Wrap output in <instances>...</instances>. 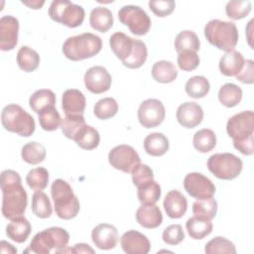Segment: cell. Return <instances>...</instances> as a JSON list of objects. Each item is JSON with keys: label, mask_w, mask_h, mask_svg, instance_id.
Listing matches in <instances>:
<instances>
[{"label": "cell", "mask_w": 254, "mask_h": 254, "mask_svg": "<svg viewBox=\"0 0 254 254\" xmlns=\"http://www.w3.org/2000/svg\"><path fill=\"white\" fill-rule=\"evenodd\" d=\"M2 214L7 219L22 216L28 204V195L19 174L13 170L1 173Z\"/></svg>", "instance_id": "cell-1"}, {"label": "cell", "mask_w": 254, "mask_h": 254, "mask_svg": "<svg viewBox=\"0 0 254 254\" xmlns=\"http://www.w3.org/2000/svg\"><path fill=\"white\" fill-rule=\"evenodd\" d=\"M109 46L114 55L128 68H139L147 60L148 51L146 44L122 32H116L111 35Z\"/></svg>", "instance_id": "cell-2"}, {"label": "cell", "mask_w": 254, "mask_h": 254, "mask_svg": "<svg viewBox=\"0 0 254 254\" xmlns=\"http://www.w3.org/2000/svg\"><path fill=\"white\" fill-rule=\"evenodd\" d=\"M68 241L69 234L64 228L49 227L38 232L24 252L37 254L62 253L66 248Z\"/></svg>", "instance_id": "cell-3"}, {"label": "cell", "mask_w": 254, "mask_h": 254, "mask_svg": "<svg viewBox=\"0 0 254 254\" xmlns=\"http://www.w3.org/2000/svg\"><path fill=\"white\" fill-rule=\"evenodd\" d=\"M101 48L100 37L92 33H83L67 38L63 45V53L66 59L76 62L94 57Z\"/></svg>", "instance_id": "cell-4"}, {"label": "cell", "mask_w": 254, "mask_h": 254, "mask_svg": "<svg viewBox=\"0 0 254 254\" xmlns=\"http://www.w3.org/2000/svg\"><path fill=\"white\" fill-rule=\"evenodd\" d=\"M56 214L62 219H71L79 212L80 204L71 187L63 179H57L51 187Z\"/></svg>", "instance_id": "cell-5"}, {"label": "cell", "mask_w": 254, "mask_h": 254, "mask_svg": "<svg viewBox=\"0 0 254 254\" xmlns=\"http://www.w3.org/2000/svg\"><path fill=\"white\" fill-rule=\"evenodd\" d=\"M204 37L209 44L226 53L234 50L239 35L234 23L213 19L204 26Z\"/></svg>", "instance_id": "cell-6"}, {"label": "cell", "mask_w": 254, "mask_h": 254, "mask_svg": "<svg viewBox=\"0 0 254 254\" xmlns=\"http://www.w3.org/2000/svg\"><path fill=\"white\" fill-rule=\"evenodd\" d=\"M1 123L7 131L22 137L31 136L36 128L33 116L18 104H8L3 108Z\"/></svg>", "instance_id": "cell-7"}, {"label": "cell", "mask_w": 254, "mask_h": 254, "mask_svg": "<svg viewBox=\"0 0 254 254\" xmlns=\"http://www.w3.org/2000/svg\"><path fill=\"white\" fill-rule=\"evenodd\" d=\"M84 9L77 4L66 0H55L49 8L50 18L68 28L80 26L84 20Z\"/></svg>", "instance_id": "cell-8"}, {"label": "cell", "mask_w": 254, "mask_h": 254, "mask_svg": "<svg viewBox=\"0 0 254 254\" xmlns=\"http://www.w3.org/2000/svg\"><path fill=\"white\" fill-rule=\"evenodd\" d=\"M207 169L217 179L233 180L237 178L243 168L242 161L231 153H217L207 160Z\"/></svg>", "instance_id": "cell-9"}, {"label": "cell", "mask_w": 254, "mask_h": 254, "mask_svg": "<svg viewBox=\"0 0 254 254\" xmlns=\"http://www.w3.org/2000/svg\"><path fill=\"white\" fill-rule=\"evenodd\" d=\"M119 21L136 36L146 35L151 28V19L140 6L125 5L118 11Z\"/></svg>", "instance_id": "cell-10"}, {"label": "cell", "mask_w": 254, "mask_h": 254, "mask_svg": "<svg viewBox=\"0 0 254 254\" xmlns=\"http://www.w3.org/2000/svg\"><path fill=\"white\" fill-rule=\"evenodd\" d=\"M226 132L233 141H240L253 136L254 113L252 110H245L230 117L226 124Z\"/></svg>", "instance_id": "cell-11"}, {"label": "cell", "mask_w": 254, "mask_h": 254, "mask_svg": "<svg viewBox=\"0 0 254 254\" xmlns=\"http://www.w3.org/2000/svg\"><path fill=\"white\" fill-rule=\"evenodd\" d=\"M186 191L197 200H203L213 197L215 193L214 184L200 173H189L184 179Z\"/></svg>", "instance_id": "cell-12"}, {"label": "cell", "mask_w": 254, "mask_h": 254, "mask_svg": "<svg viewBox=\"0 0 254 254\" xmlns=\"http://www.w3.org/2000/svg\"><path fill=\"white\" fill-rule=\"evenodd\" d=\"M108 162L116 170L124 173H131L139 165L140 156L132 146L118 145L115 146L108 154Z\"/></svg>", "instance_id": "cell-13"}, {"label": "cell", "mask_w": 254, "mask_h": 254, "mask_svg": "<svg viewBox=\"0 0 254 254\" xmlns=\"http://www.w3.org/2000/svg\"><path fill=\"white\" fill-rule=\"evenodd\" d=\"M165 116V106L159 99H146L138 108V120L140 124L147 129L155 128L162 124Z\"/></svg>", "instance_id": "cell-14"}, {"label": "cell", "mask_w": 254, "mask_h": 254, "mask_svg": "<svg viewBox=\"0 0 254 254\" xmlns=\"http://www.w3.org/2000/svg\"><path fill=\"white\" fill-rule=\"evenodd\" d=\"M83 81L87 90L94 94H100L110 88L112 77L105 67L95 65L89 67L85 71Z\"/></svg>", "instance_id": "cell-15"}, {"label": "cell", "mask_w": 254, "mask_h": 254, "mask_svg": "<svg viewBox=\"0 0 254 254\" xmlns=\"http://www.w3.org/2000/svg\"><path fill=\"white\" fill-rule=\"evenodd\" d=\"M19 21L11 15L2 16L0 19V49L12 51L18 43Z\"/></svg>", "instance_id": "cell-16"}, {"label": "cell", "mask_w": 254, "mask_h": 254, "mask_svg": "<svg viewBox=\"0 0 254 254\" xmlns=\"http://www.w3.org/2000/svg\"><path fill=\"white\" fill-rule=\"evenodd\" d=\"M122 250L127 254H147L151 242L146 235L137 230H128L120 238Z\"/></svg>", "instance_id": "cell-17"}, {"label": "cell", "mask_w": 254, "mask_h": 254, "mask_svg": "<svg viewBox=\"0 0 254 254\" xmlns=\"http://www.w3.org/2000/svg\"><path fill=\"white\" fill-rule=\"evenodd\" d=\"M118 231L115 226L109 223L96 225L91 232V240L101 250L113 249L118 243Z\"/></svg>", "instance_id": "cell-18"}, {"label": "cell", "mask_w": 254, "mask_h": 254, "mask_svg": "<svg viewBox=\"0 0 254 254\" xmlns=\"http://www.w3.org/2000/svg\"><path fill=\"white\" fill-rule=\"evenodd\" d=\"M176 116L178 122L183 127L194 128L201 123L203 110L199 104L193 101H187L178 107Z\"/></svg>", "instance_id": "cell-19"}, {"label": "cell", "mask_w": 254, "mask_h": 254, "mask_svg": "<svg viewBox=\"0 0 254 254\" xmlns=\"http://www.w3.org/2000/svg\"><path fill=\"white\" fill-rule=\"evenodd\" d=\"M85 106V96L80 90L70 88L63 93L62 107L65 115H82Z\"/></svg>", "instance_id": "cell-20"}, {"label": "cell", "mask_w": 254, "mask_h": 254, "mask_svg": "<svg viewBox=\"0 0 254 254\" xmlns=\"http://www.w3.org/2000/svg\"><path fill=\"white\" fill-rule=\"evenodd\" d=\"M163 205L170 218H181L187 212L188 200L181 191L172 190L166 194Z\"/></svg>", "instance_id": "cell-21"}, {"label": "cell", "mask_w": 254, "mask_h": 254, "mask_svg": "<svg viewBox=\"0 0 254 254\" xmlns=\"http://www.w3.org/2000/svg\"><path fill=\"white\" fill-rule=\"evenodd\" d=\"M136 220L144 228H157L163 221L162 211L156 203L142 204L136 211Z\"/></svg>", "instance_id": "cell-22"}, {"label": "cell", "mask_w": 254, "mask_h": 254, "mask_svg": "<svg viewBox=\"0 0 254 254\" xmlns=\"http://www.w3.org/2000/svg\"><path fill=\"white\" fill-rule=\"evenodd\" d=\"M245 59L238 51L226 52L219 60V70L226 76H236L243 68Z\"/></svg>", "instance_id": "cell-23"}, {"label": "cell", "mask_w": 254, "mask_h": 254, "mask_svg": "<svg viewBox=\"0 0 254 254\" xmlns=\"http://www.w3.org/2000/svg\"><path fill=\"white\" fill-rule=\"evenodd\" d=\"M31 229L32 228L29 220L22 215L11 219L6 226V234L11 240L17 243H23L29 237Z\"/></svg>", "instance_id": "cell-24"}, {"label": "cell", "mask_w": 254, "mask_h": 254, "mask_svg": "<svg viewBox=\"0 0 254 254\" xmlns=\"http://www.w3.org/2000/svg\"><path fill=\"white\" fill-rule=\"evenodd\" d=\"M89 24L92 29L106 33L113 26V16L111 11L103 6L95 7L89 15Z\"/></svg>", "instance_id": "cell-25"}, {"label": "cell", "mask_w": 254, "mask_h": 254, "mask_svg": "<svg viewBox=\"0 0 254 254\" xmlns=\"http://www.w3.org/2000/svg\"><path fill=\"white\" fill-rule=\"evenodd\" d=\"M169 140L159 132L151 133L144 139V149L147 154L153 157H160L165 155L169 150Z\"/></svg>", "instance_id": "cell-26"}, {"label": "cell", "mask_w": 254, "mask_h": 254, "mask_svg": "<svg viewBox=\"0 0 254 254\" xmlns=\"http://www.w3.org/2000/svg\"><path fill=\"white\" fill-rule=\"evenodd\" d=\"M151 73L153 78L161 83H170L178 76V70L175 64L172 62L165 60L156 62L152 66Z\"/></svg>", "instance_id": "cell-27"}, {"label": "cell", "mask_w": 254, "mask_h": 254, "mask_svg": "<svg viewBox=\"0 0 254 254\" xmlns=\"http://www.w3.org/2000/svg\"><path fill=\"white\" fill-rule=\"evenodd\" d=\"M29 105L33 111L40 113L49 107H55L56 95L51 89L42 88L36 90L29 99Z\"/></svg>", "instance_id": "cell-28"}, {"label": "cell", "mask_w": 254, "mask_h": 254, "mask_svg": "<svg viewBox=\"0 0 254 254\" xmlns=\"http://www.w3.org/2000/svg\"><path fill=\"white\" fill-rule=\"evenodd\" d=\"M17 64L22 70L32 72L40 64V56L34 49L28 46H22L17 54Z\"/></svg>", "instance_id": "cell-29"}, {"label": "cell", "mask_w": 254, "mask_h": 254, "mask_svg": "<svg viewBox=\"0 0 254 254\" xmlns=\"http://www.w3.org/2000/svg\"><path fill=\"white\" fill-rule=\"evenodd\" d=\"M186 228L190 238L200 240L211 233L212 223L211 220H206L192 216L187 220Z\"/></svg>", "instance_id": "cell-30"}, {"label": "cell", "mask_w": 254, "mask_h": 254, "mask_svg": "<svg viewBox=\"0 0 254 254\" xmlns=\"http://www.w3.org/2000/svg\"><path fill=\"white\" fill-rule=\"evenodd\" d=\"M192 145L199 153H207L216 146L215 133L208 128H203L194 133Z\"/></svg>", "instance_id": "cell-31"}, {"label": "cell", "mask_w": 254, "mask_h": 254, "mask_svg": "<svg viewBox=\"0 0 254 254\" xmlns=\"http://www.w3.org/2000/svg\"><path fill=\"white\" fill-rule=\"evenodd\" d=\"M242 99V89L234 83H225L218 90V100L225 107L236 106Z\"/></svg>", "instance_id": "cell-32"}, {"label": "cell", "mask_w": 254, "mask_h": 254, "mask_svg": "<svg viewBox=\"0 0 254 254\" xmlns=\"http://www.w3.org/2000/svg\"><path fill=\"white\" fill-rule=\"evenodd\" d=\"M76 145L83 150H93L99 145L98 131L90 125H85L74 138Z\"/></svg>", "instance_id": "cell-33"}, {"label": "cell", "mask_w": 254, "mask_h": 254, "mask_svg": "<svg viewBox=\"0 0 254 254\" xmlns=\"http://www.w3.org/2000/svg\"><path fill=\"white\" fill-rule=\"evenodd\" d=\"M185 89L190 97L198 99L204 97L209 92L210 84L206 77L202 75H194L188 79Z\"/></svg>", "instance_id": "cell-34"}, {"label": "cell", "mask_w": 254, "mask_h": 254, "mask_svg": "<svg viewBox=\"0 0 254 254\" xmlns=\"http://www.w3.org/2000/svg\"><path fill=\"white\" fill-rule=\"evenodd\" d=\"M200 47V42L196 34L190 30L180 32L175 39V48L178 54L184 51L197 52Z\"/></svg>", "instance_id": "cell-35"}, {"label": "cell", "mask_w": 254, "mask_h": 254, "mask_svg": "<svg viewBox=\"0 0 254 254\" xmlns=\"http://www.w3.org/2000/svg\"><path fill=\"white\" fill-rule=\"evenodd\" d=\"M46 149L38 142H29L21 150V157L24 162L30 165H37L46 159Z\"/></svg>", "instance_id": "cell-36"}, {"label": "cell", "mask_w": 254, "mask_h": 254, "mask_svg": "<svg viewBox=\"0 0 254 254\" xmlns=\"http://www.w3.org/2000/svg\"><path fill=\"white\" fill-rule=\"evenodd\" d=\"M86 124L83 115H65V117L62 119L60 127L66 138L74 140L78 132Z\"/></svg>", "instance_id": "cell-37"}, {"label": "cell", "mask_w": 254, "mask_h": 254, "mask_svg": "<svg viewBox=\"0 0 254 254\" xmlns=\"http://www.w3.org/2000/svg\"><path fill=\"white\" fill-rule=\"evenodd\" d=\"M32 211L40 218H48L52 215L53 208L49 196L43 191H35L32 196Z\"/></svg>", "instance_id": "cell-38"}, {"label": "cell", "mask_w": 254, "mask_h": 254, "mask_svg": "<svg viewBox=\"0 0 254 254\" xmlns=\"http://www.w3.org/2000/svg\"><path fill=\"white\" fill-rule=\"evenodd\" d=\"M26 183L33 190L42 191L47 188L49 183L48 170L43 167L32 169L26 176Z\"/></svg>", "instance_id": "cell-39"}, {"label": "cell", "mask_w": 254, "mask_h": 254, "mask_svg": "<svg viewBox=\"0 0 254 254\" xmlns=\"http://www.w3.org/2000/svg\"><path fill=\"white\" fill-rule=\"evenodd\" d=\"M137 196L142 204L156 203L161 197V187L156 181H152L137 189Z\"/></svg>", "instance_id": "cell-40"}, {"label": "cell", "mask_w": 254, "mask_h": 254, "mask_svg": "<svg viewBox=\"0 0 254 254\" xmlns=\"http://www.w3.org/2000/svg\"><path fill=\"white\" fill-rule=\"evenodd\" d=\"M217 212V201L211 197L203 200H196L192 203V213L195 217L211 220Z\"/></svg>", "instance_id": "cell-41"}, {"label": "cell", "mask_w": 254, "mask_h": 254, "mask_svg": "<svg viewBox=\"0 0 254 254\" xmlns=\"http://www.w3.org/2000/svg\"><path fill=\"white\" fill-rule=\"evenodd\" d=\"M117 111L118 103L113 97L102 98L98 100L93 107V113L95 117L101 120H106L115 116Z\"/></svg>", "instance_id": "cell-42"}, {"label": "cell", "mask_w": 254, "mask_h": 254, "mask_svg": "<svg viewBox=\"0 0 254 254\" xmlns=\"http://www.w3.org/2000/svg\"><path fill=\"white\" fill-rule=\"evenodd\" d=\"M204 252L207 254H235L236 249L230 240L216 236L205 244Z\"/></svg>", "instance_id": "cell-43"}, {"label": "cell", "mask_w": 254, "mask_h": 254, "mask_svg": "<svg viewBox=\"0 0 254 254\" xmlns=\"http://www.w3.org/2000/svg\"><path fill=\"white\" fill-rule=\"evenodd\" d=\"M252 4L248 0H232L227 2L225 13L232 20H240L245 18L251 11Z\"/></svg>", "instance_id": "cell-44"}, {"label": "cell", "mask_w": 254, "mask_h": 254, "mask_svg": "<svg viewBox=\"0 0 254 254\" xmlns=\"http://www.w3.org/2000/svg\"><path fill=\"white\" fill-rule=\"evenodd\" d=\"M39 122L45 131H55L62 123V118L56 107H49L39 113Z\"/></svg>", "instance_id": "cell-45"}, {"label": "cell", "mask_w": 254, "mask_h": 254, "mask_svg": "<svg viewBox=\"0 0 254 254\" xmlns=\"http://www.w3.org/2000/svg\"><path fill=\"white\" fill-rule=\"evenodd\" d=\"M131 174H132V182L137 189L141 188L142 186L154 180V174L152 169L145 164L140 163L139 165H137L133 169Z\"/></svg>", "instance_id": "cell-46"}, {"label": "cell", "mask_w": 254, "mask_h": 254, "mask_svg": "<svg viewBox=\"0 0 254 254\" xmlns=\"http://www.w3.org/2000/svg\"><path fill=\"white\" fill-rule=\"evenodd\" d=\"M178 65L184 71H191L199 65V57L196 52L184 51L178 56Z\"/></svg>", "instance_id": "cell-47"}, {"label": "cell", "mask_w": 254, "mask_h": 254, "mask_svg": "<svg viewBox=\"0 0 254 254\" xmlns=\"http://www.w3.org/2000/svg\"><path fill=\"white\" fill-rule=\"evenodd\" d=\"M162 237L165 243L169 245H178L184 240L185 233L182 225L172 224L164 229Z\"/></svg>", "instance_id": "cell-48"}, {"label": "cell", "mask_w": 254, "mask_h": 254, "mask_svg": "<svg viewBox=\"0 0 254 254\" xmlns=\"http://www.w3.org/2000/svg\"><path fill=\"white\" fill-rule=\"evenodd\" d=\"M176 3L173 0H160V1H150V10L158 17H167L173 13L175 10Z\"/></svg>", "instance_id": "cell-49"}, {"label": "cell", "mask_w": 254, "mask_h": 254, "mask_svg": "<svg viewBox=\"0 0 254 254\" xmlns=\"http://www.w3.org/2000/svg\"><path fill=\"white\" fill-rule=\"evenodd\" d=\"M235 77L242 83L252 84L254 82V62L252 60H246L243 68Z\"/></svg>", "instance_id": "cell-50"}, {"label": "cell", "mask_w": 254, "mask_h": 254, "mask_svg": "<svg viewBox=\"0 0 254 254\" xmlns=\"http://www.w3.org/2000/svg\"><path fill=\"white\" fill-rule=\"evenodd\" d=\"M233 146L241 154L245 156H250L254 152L253 148V136L240 141H233Z\"/></svg>", "instance_id": "cell-51"}, {"label": "cell", "mask_w": 254, "mask_h": 254, "mask_svg": "<svg viewBox=\"0 0 254 254\" xmlns=\"http://www.w3.org/2000/svg\"><path fill=\"white\" fill-rule=\"evenodd\" d=\"M64 252L71 253H94V250L86 243H77L70 249H64Z\"/></svg>", "instance_id": "cell-52"}, {"label": "cell", "mask_w": 254, "mask_h": 254, "mask_svg": "<svg viewBox=\"0 0 254 254\" xmlns=\"http://www.w3.org/2000/svg\"><path fill=\"white\" fill-rule=\"evenodd\" d=\"M1 253H17V249L10 243L2 240L1 241Z\"/></svg>", "instance_id": "cell-53"}, {"label": "cell", "mask_w": 254, "mask_h": 254, "mask_svg": "<svg viewBox=\"0 0 254 254\" xmlns=\"http://www.w3.org/2000/svg\"><path fill=\"white\" fill-rule=\"evenodd\" d=\"M22 3L31 9H41L45 1H22Z\"/></svg>", "instance_id": "cell-54"}]
</instances>
